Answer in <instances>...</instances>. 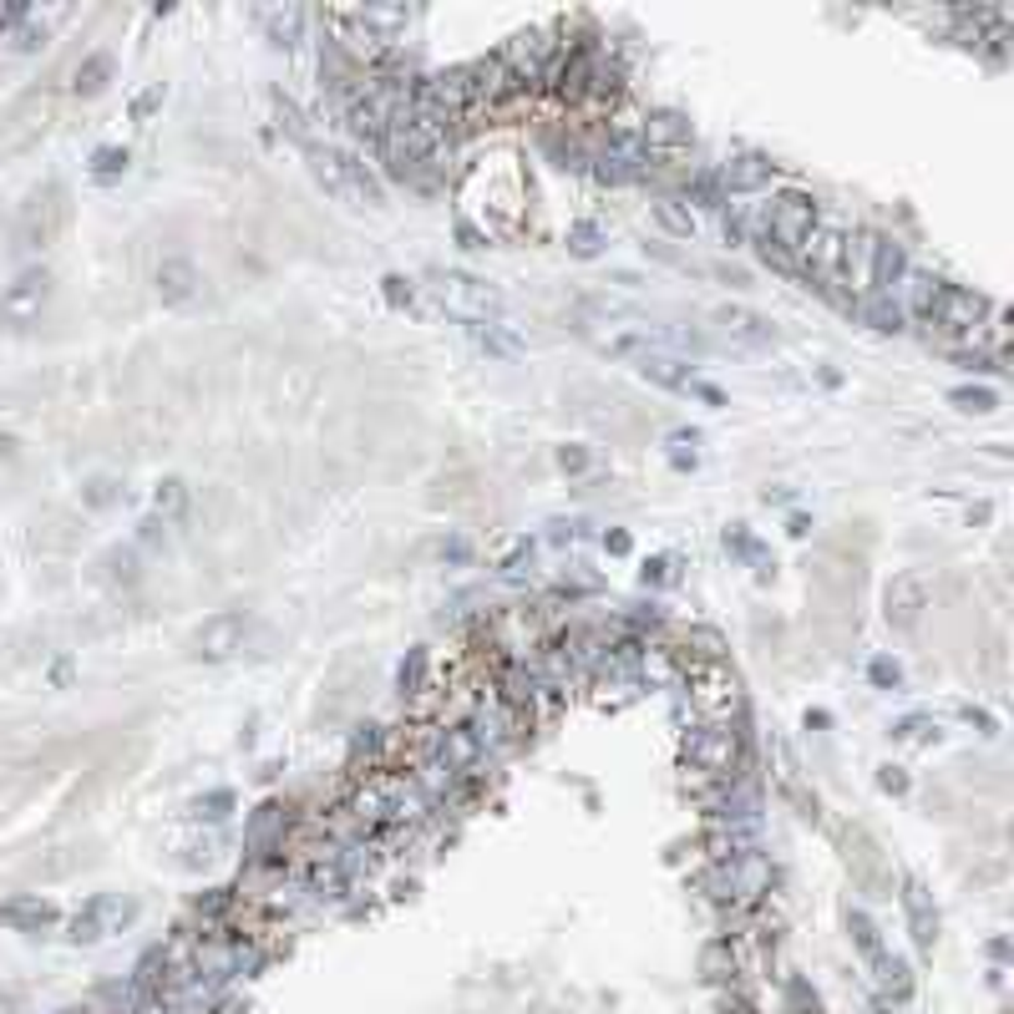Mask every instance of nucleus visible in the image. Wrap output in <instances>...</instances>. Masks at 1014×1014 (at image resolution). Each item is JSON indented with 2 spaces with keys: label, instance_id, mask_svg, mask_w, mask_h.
<instances>
[{
  "label": "nucleus",
  "instance_id": "nucleus-1",
  "mask_svg": "<svg viewBox=\"0 0 1014 1014\" xmlns=\"http://www.w3.org/2000/svg\"><path fill=\"white\" fill-rule=\"evenodd\" d=\"M305 152H309V173H315V183H320L325 193H335L340 204H351V208H381L386 204L381 178L370 173L355 152L330 147V143H315V147H305Z\"/></svg>",
  "mask_w": 1014,
  "mask_h": 1014
},
{
  "label": "nucleus",
  "instance_id": "nucleus-2",
  "mask_svg": "<svg viewBox=\"0 0 1014 1014\" xmlns=\"http://www.w3.org/2000/svg\"><path fill=\"white\" fill-rule=\"evenodd\" d=\"M700 888H706L716 903H725V908H756V903L771 893V863H766V853L731 857V863H710V872L700 878Z\"/></svg>",
  "mask_w": 1014,
  "mask_h": 1014
},
{
  "label": "nucleus",
  "instance_id": "nucleus-3",
  "mask_svg": "<svg viewBox=\"0 0 1014 1014\" xmlns=\"http://www.w3.org/2000/svg\"><path fill=\"white\" fill-rule=\"evenodd\" d=\"M685 761L695 771H706L716 781H731V777H746V735L735 731L731 721L721 725H700V731L685 741Z\"/></svg>",
  "mask_w": 1014,
  "mask_h": 1014
},
{
  "label": "nucleus",
  "instance_id": "nucleus-4",
  "mask_svg": "<svg viewBox=\"0 0 1014 1014\" xmlns=\"http://www.w3.org/2000/svg\"><path fill=\"white\" fill-rule=\"evenodd\" d=\"M431 290H437V300L447 309H452L456 320H502V294L492 290L487 280H472V274H456V269H437L431 274Z\"/></svg>",
  "mask_w": 1014,
  "mask_h": 1014
},
{
  "label": "nucleus",
  "instance_id": "nucleus-5",
  "mask_svg": "<svg viewBox=\"0 0 1014 1014\" xmlns=\"http://www.w3.org/2000/svg\"><path fill=\"white\" fill-rule=\"evenodd\" d=\"M989 315H994V305H989L985 294H974V290H964V284L943 280L928 325H939L949 340H979V335H985V325H989Z\"/></svg>",
  "mask_w": 1014,
  "mask_h": 1014
},
{
  "label": "nucleus",
  "instance_id": "nucleus-6",
  "mask_svg": "<svg viewBox=\"0 0 1014 1014\" xmlns=\"http://www.w3.org/2000/svg\"><path fill=\"white\" fill-rule=\"evenodd\" d=\"M842 244H847V229L842 223H811V234L796 244V269L807 274L811 284L832 290L838 284V269H842Z\"/></svg>",
  "mask_w": 1014,
  "mask_h": 1014
},
{
  "label": "nucleus",
  "instance_id": "nucleus-7",
  "mask_svg": "<svg viewBox=\"0 0 1014 1014\" xmlns=\"http://www.w3.org/2000/svg\"><path fill=\"white\" fill-rule=\"evenodd\" d=\"M133 918H137V903H133V897L97 893L87 908H82L72 924H66V939H72V943H102V939H112V933H122V928L133 924Z\"/></svg>",
  "mask_w": 1014,
  "mask_h": 1014
},
{
  "label": "nucleus",
  "instance_id": "nucleus-8",
  "mask_svg": "<svg viewBox=\"0 0 1014 1014\" xmlns=\"http://www.w3.org/2000/svg\"><path fill=\"white\" fill-rule=\"evenodd\" d=\"M553 51H559V41L548 36V30H517L513 41L498 51V61L508 66V76H513V87H533L538 76L548 72V61H553Z\"/></svg>",
  "mask_w": 1014,
  "mask_h": 1014
},
{
  "label": "nucleus",
  "instance_id": "nucleus-9",
  "mask_svg": "<svg viewBox=\"0 0 1014 1014\" xmlns=\"http://www.w3.org/2000/svg\"><path fill=\"white\" fill-rule=\"evenodd\" d=\"M46 294H51V274H46V269H21V274L5 284V294H0V315L11 325L41 320Z\"/></svg>",
  "mask_w": 1014,
  "mask_h": 1014
},
{
  "label": "nucleus",
  "instance_id": "nucleus-10",
  "mask_svg": "<svg viewBox=\"0 0 1014 1014\" xmlns=\"http://www.w3.org/2000/svg\"><path fill=\"white\" fill-rule=\"evenodd\" d=\"M244 634H249V619L244 614H213V619H204V630L193 634V655L198 660H208V664H219V660H234L239 649H244Z\"/></svg>",
  "mask_w": 1014,
  "mask_h": 1014
},
{
  "label": "nucleus",
  "instance_id": "nucleus-11",
  "mask_svg": "<svg viewBox=\"0 0 1014 1014\" xmlns=\"http://www.w3.org/2000/svg\"><path fill=\"white\" fill-rule=\"evenodd\" d=\"M716 178H721L725 204H731V198H761V188L771 183V158H761V152H735V158H725L721 168H716Z\"/></svg>",
  "mask_w": 1014,
  "mask_h": 1014
},
{
  "label": "nucleus",
  "instance_id": "nucleus-12",
  "mask_svg": "<svg viewBox=\"0 0 1014 1014\" xmlns=\"http://www.w3.org/2000/svg\"><path fill=\"white\" fill-rule=\"evenodd\" d=\"M924 609H928V578L924 574H897L893 584H888V594H882V614H888L893 630H913V624L924 619Z\"/></svg>",
  "mask_w": 1014,
  "mask_h": 1014
},
{
  "label": "nucleus",
  "instance_id": "nucleus-13",
  "mask_svg": "<svg viewBox=\"0 0 1014 1014\" xmlns=\"http://www.w3.org/2000/svg\"><path fill=\"white\" fill-rule=\"evenodd\" d=\"M716 325H721V335L731 340V345H741V351H766V345L777 340L771 320L756 315V309H746V305H721L716 309Z\"/></svg>",
  "mask_w": 1014,
  "mask_h": 1014
},
{
  "label": "nucleus",
  "instance_id": "nucleus-14",
  "mask_svg": "<svg viewBox=\"0 0 1014 1014\" xmlns=\"http://www.w3.org/2000/svg\"><path fill=\"white\" fill-rule=\"evenodd\" d=\"M467 735L477 741V750L482 756H498V750H508L517 741V710L508 706H482L477 716L467 721Z\"/></svg>",
  "mask_w": 1014,
  "mask_h": 1014
},
{
  "label": "nucleus",
  "instance_id": "nucleus-15",
  "mask_svg": "<svg viewBox=\"0 0 1014 1014\" xmlns=\"http://www.w3.org/2000/svg\"><path fill=\"white\" fill-rule=\"evenodd\" d=\"M872 254H878V234L868 229H853L847 244H842V269H838V284L853 294H868L872 284Z\"/></svg>",
  "mask_w": 1014,
  "mask_h": 1014
},
{
  "label": "nucleus",
  "instance_id": "nucleus-16",
  "mask_svg": "<svg viewBox=\"0 0 1014 1014\" xmlns=\"http://www.w3.org/2000/svg\"><path fill=\"white\" fill-rule=\"evenodd\" d=\"M903 913H908L918 954H933V943H939V913H933V897H928V888L918 878L903 882Z\"/></svg>",
  "mask_w": 1014,
  "mask_h": 1014
},
{
  "label": "nucleus",
  "instance_id": "nucleus-17",
  "mask_svg": "<svg viewBox=\"0 0 1014 1014\" xmlns=\"http://www.w3.org/2000/svg\"><path fill=\"white\" fill-rule=\"evenodd\" d=\"M639 137H645L649 152H670V147H685L695 137L691 118L685 112H670V107H660V112H649L645 122H639Z\"/></svg>",
  "mask_w": 1014,
  "mask_h": 1014
},
{
  "label": "nucleus",
  "instance_id": "nucleus-18",
  "mask_svg": "<svg viewBox=\"0 0 1014 1014\" xmlns=\"http://www.w3.org/2000/svg\"><path fill=\"white\" fill-rule=\"evenodd\" d=\"M908 274V254L897 239H882L878 234V254H872V284L868 294H882V300H897V284Z\"/></svg>",
  "mask_w": 1014,
  "mask_h": 1014
},
{
  "label": "nucleus",
  "instance_id": "nucleus-19",
  "mask_svg": "<svg viewBox=\"0 0 1014 1014\" xmlns=\"http://www.w3.org/2000/svg\"><path fill=\"white\" fill-rule=\"evenodd\" d=\"M462 330H467V340L477 351L498 355V361H517V355H523V335H517L508 320H467Z\"/></svg>",
  "mask_w": 1014,
  "mask_h": 1014
},
{
  "label": "nucleus",
  "instance_id": "nucleus-20",
  "mask_svg": "<svg viewBox=\"0 0 1014 1014\" xmlns=\"http://www.w3.org/2000/svg\"><path fill=\"white\" fill-rule=\"evenodd\" d=\"M939 290H943L939 274H928V269H908V274H903V284H897V305H903V315H913V320L928 325Z\"/></svg>",
  "mask_w": 1014,
  "mask_h": 1014
},
{
  "label": "nucleus",
  "instance_id": "nucleus-21",
  "mask_svg": "<svg viewBox=\"0 0 1014 1014\" xmlns=\"http://www.w3.org/2000/svg\"><path fill=\"white\" fill-rule=\"evenodd\" d=\"M198 265L193 259H183V254H173V259H162L158 265V294L168 300V305H188L193 294H198Z\"/></svg>",
  "mask_w": 1014,
  "mask_h": 1014
},
{
  "label": "nucleus",
  "instance_id": "nucleus-22",
  "mask_svg": "<svg viewBox=\"0 0 1014 1014\" xmlns=\"http://www.w3.org/2000/svg\"><path fill=\"white\" fill-rule=\"evenodd\" d=\"M259 21L269 26L274 46H300L305 41V26H309V15L294 11V5H284V11H259Z\"/></svg>",
  "mask_w": 1014,
  "mask_h": 1014
},
{
  "label": "nucleus",
  "instance_id": "nucleus-23",
  "mask_svg": "<svg viewBox=\"0 0 1014 1014\" xmlns=\"http://www.w3.org/2000/svg\"><path fill=\"white\" fill-rule=\"evenodd\" d=\"M872 974H878V989L893 1004H908L913 1000V974H908V964H903V958L888 954L882 964H872Z\"/></svg>",
  "mask_w": 1014,
  "mask_h": 1014
},
{
  "label": "nucleus",
  "instance_id": "nucleus-24",
  "mask_svg": "<svg viewBox=\"0 0 1014 1014\" xmlns=\"http://www.w3.org/2000/svg\"><path fill=\"white\" fill-rule=\"evenodd\" d=\"M949 406L964 416H989V412H1000V391H994V386H954V391H949Z\"/></svg>",
  "mask_w": 1014,
  "mask_h": 1014
},
{
  "label": "nucleus",
  "instance_id": "nucleus-25",
  "mask_svg": "<svg viewBox=\"0 0 1014 1014\" xmlns=\"http://www.w3.org/2000/svg\"><path fill=\"white\" fill-rule=\"evenodd\" d=\"M847 933H853V943L863 949V958H868V964H882V958H888V943H882L878 924H872L868 913H847Z\"/></svg>",
  "mask_w": 1014,
  "mask_h": 1014
},
{
  "label": "nucleus",
  "instance_id": "nucleus-26",
  "mask_svg": "<svg viewBox=\"0 0 1014 1014\" xmlns=\"http://www.w3.org/2000/svg\"><path fill=\"white\" fill-rule=\"evenodd\" d=\"M863 320H868L872 330H882V335H897L908 315H903V305H897V300H882V294H868V300H863Z\"/></svg>",
  "mask_w": 1014,
  "mask_h": 1014
},
{
  "label": "nucleus",
  "instance_id": "nucleus-27",
  "mask_svg": "<svg viewBox=\"0 0 1014 1014\" xmlns=\"http://www.w3.org/2000/svg\"><path fill=\"white\" fill-rule=\"evenodd\" d=\"M603 244H609V234H603L594 219L569 223V254H574V259H599Z\"/></svg>",
  "mask_w": 1014,
  "mask_h": 1014
},
{
  "label": "nucleus",
  "instance_id": "nucleus-28",
  "mask_svg": "<svg viewBox=\"0 0 1014 1014\" xmlns=\"http://www.w3.org/2000/svg\"><path fill=\"white\" fill-rule=\"evenodd\" d=\"M152 508H158L162 523L183 517V508H188V482H183V477H162L158 492H152Z\"/></svg>",
  "mask_w": 1014,
  "mask_h": 1014
},
{
  "label": "nucleus",
  "instance_id": "nucleus-29",
  "mask_svg": "<svg viewBox=\"0 0 1014 1014\" xmlns=\"http://www.w3.org/2000/svg\"><path fill=\"white\" fill-rule=\"evenodd\" d=\"M655 223H660V229H664L670 239H695V219H691V208H680L675 198H660V204H655Z\"/></svg>",
  "mask_w": 1014,
  "mask_h": 1014
},
{
  "label": "nucleus",
  "instance_id": "nucleus-30",
  "mask_svg": "<svg viewBox=\"0 0 1014 1014\" xmlns=\"http://www.w3.org/2000/svg\"><path fill=\"white\" fill-rule=\"evenodd\" d=\"M685 198L700 208H725V193H721V178H716V168H706V173H695L691 183H685Z\"/></svg>",
  "mask_w": 1014,
  "mask_h": 1014
},
{
  "label": "nucleus",
  "instance_id": "nucleus-31",
  "mask_svg": "<svg viewBox=\"0 0 1014 1014\" xmlns=\"http://www.w3.org/2000/svg\"><path fill=\"white\" fill-rule=\"evenodd\" d=\"M284 827V811H280V802H265V807L254 811V822H249V847H269L274 842V832Z\"/></svg>",
  "mask_w": 1014,
  "mask_h": 1014
},
{
  "label": "nucleus",
  "instance_id": "nucleus-32",
  "mask_svg": "<svg viewBox=\"0 0 1014 1014\" xmlns=\"http://www.w3.org/2000/svg\"><path fill=\"white\" fill-rule=\"evenodd\" d=\"M127 147H97V158H91V178L97 183H112V178H122L127 173Z\"/></svg>",
  "mask_w": 1014,
  "mask_h": 1014
},
{
  "label": "nucleus",
  "instance_id": "nucleus-33",
  "mask_svg": "<svg viewBox=\"0 0 1014 1014\" xmlns=\"http://www.w3.org/2000/svg\"><path fill=\"white\" fill-rule=\"evenodd\" d=\"M0 918L5 924H26V928H41L57 918V908L51 903H15V908H0Z\"/></svg>",
  "mask_w": 1014,
  "mask_h": 1014
},
{
  "label": "nucleus",
  "instance_id": "nucleus-34",
  "mask_svg": "<svg viewBox=\"0 0 1014 1014\" xmlns=\"http://www.w3.org/2000/svg\"><path fill=\"white\" fill-rule=\"evenodd\" d=\"M107 72H112V61L97 51V57H87V66H76V91H102V82H107Z\"/></svg>",
  "mask_w": 1014,
  "mask_h": 1014
},
{
  "label": "nucleus",
  "instance_id": "nucleus-35",
  "mask_svg": "<svg viewBox=\"0 0 1014 1014\" xmlns=\"http://www.w3.org/2000/svg\"><path fill=\"white\" fill-rule=\"evenodd\" d=\"M868 680L878 691H897V685H903V664H897L893 655H878V660L868 664Z\"/></svg>",
  "mask_w": 1014,
  "mask_h": 1014
},
{
  "label": "nucleus",
  "instance_id": "nucleus-36",
  "mask_svg": "<svg viewBox=\"0 0 1014 1014\" xmlns=\"http://www.w3.org/2000/svg\"><path fill=\"white\" fill-rule=\"evenodd\" d=\"M422 675H427V649H412V655L401 660V670H396L401 691H406V695H416V691H422Z\"/></svg>",
  "mask_w": 1014,
  "mask_h": 1014
},
{
  "label": "nucleus",
  "instance_id": "nucleus-37",
  "mask_svg": "<svg viewBox=\"0 0 1014 1014\" xmlns=\"http://www.w3.org/2000/svg\"><path fill=\"white\" fill-rule=\"evenodd\" d=\"M695 441H700L695 431H675V437H670V462H675V467H695V462H700Z\"/></svg>",
  "mask_w": 1014,
  "mask_h": 1014
},
{
  "label": "nucleus",
  "instance_id": "nucleus-38",
  "mask_svg": "<svg viewBox=\"0 0 1014 1014\" xmlns=\"http://www.w3.org/2000/svg\"><path fill=\"white\" fill-rule=\"evenodd\" d=\"M229 807H234V792H208L198 796V817H208V822H219V817H229Z\"/></svg>",
  "mask_w": 1014,
  "mask_h": 1014
},
{
  "label": "nucleus",
  "instance_id": "nucleus-39",
  "mask_svg": "<svg viewBox=\"0 0 1014 1014\" xmlns=\"http://www.w3.org/2000/svg\"><path fill=\"white\" fill-rule=\"evenodd\" d=\"M924 731H933V725H928L924 716H903V721L893 725V735H897V741H924Z\"/></svg>",
  "mask_w": 1014,
  "mask_h": 1014
},
{
  "label": "nucleus",
  "instance_id": "nucleus-40",
  "mask_svg": "<svg viewBox=\"0 0 1014 1014\" xmlns=\"http://www.w3.org/2000/svg\"><path fill=\"white\" fill-rule=\"evenodd\" d=\"M158 102H162V82H152L147 91H137V97H133V118H147Z\"/></svg>",
  "mask_w": 1014,
  "mask_h": 1014
},
{
  "label": "nucleus",
  "instance_id": "nucleus-41",
  "mask_svg": "<svg viewBox=\"0 0 1014 1014\" xmlns=\"http://www.w3.org/2000/svg\"><path fill=\"white\" fill-rule=\"evenodd\" d=\"M878 786H882V792H908V777H903L897 766H882V771H878Z\"/></svg>",
  "mask_w": 1014,
  "mask_h": 1014
},
{
  "label": "nucleus",
  "instance_id": "nucleus-42",
  "mask_svg": "<svg viewBox=\"0 0 1014 1014\" xmlns=\"http://www.w3.org/2000/svg\"><path fill=\"white\" fill-rule=\"evenodd\" d=\"M559 467H563V472H584V467H588V452H584V447H563V452H559Z\"/></svg>",
  "mask_w": 1014,
  "mask_h": 1014
},
{
  "label": "nucleus",
  "instance_id": "nucleus-43",
  "mask_svg": "<svg viewBox=\"0 0 1014 1014\" xmlns=\"http://www.w3.org/2000/svg\"><path fill=\"white\" fill-rule=\"evenodd\" d=\"M386 300H391V305H412V284L391 274V280H386Z\"/></svg>",
  "mask_w": 1014,
  "mask_h": 1014
},
{
  "label": "nucleus",
  "instance_id": "nucleus-44",
  "mask_svg": "<svg viewBox=\"0 0 1014 1014\" xmlns=\"http://www.w3.org/2000/svg\"><path fill=\"white\" fill-rule=\"evenodd\" d=\"M645 584H670V559H649L645 563Z\"/></svg>",
  "mask_w": 1014,
  "mask_h": 1014
},
{
  "label": "nucleus",
  "instance_id": "nucleus-45",
  "mask_svg": "<svg viewBox=\"0 0 1014 1014\" xmlns=\"http://www.w3.org/2000/svg\"><path fill=\"white\" fill-rule=\"evenodd\" d=\"M603 548H609V553H630L634 543H630V533H619V528H614V533H603Z\"/></svg>",
  "mask_w": 1014,
  "mask_h": 1014
},
{
  "label": "nucleus",
  "instance_id": "nucleus-46",
  "mask_svg": "<svg viewBox=\"0 0 1014 1014\" xmlns=\"http://www.w3.org/2000/svg\"><path fill=\"white\" fill-rule=\"evenodd\" d=\"M87 498H91V502H107V498H112V482H107V477H97V482H91V492H87Z\"/></svg>",
  "mask_w": 1014,
  "mask_h": 1014
},
{
  "label": "nucleus",
  "instance_id": "nucleus-47",
  "mask_svg": "<svg viewBox=\"0 0 1014 1014\" xmlns=\"http://www.w3.org/2000/svg\"><path fill=\"white\" fill-rule=\"evenodd\" d=\"M61 1014H82V1010H61Z\"/></svg>",
  "mask_w": 1014,
  "mask_h": 1014
}]
</instances>
